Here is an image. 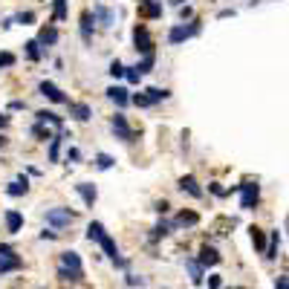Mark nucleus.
Masks as SVG:
<instances>
[{
  "mask_svg": "<svg viewBox=\"0 0 289 289\" xmlns=\"http://www.w3.org/2000/svg\"><path fill=\"white\" fill-rule=\"evenodd\" d=\"M58 278H61V281H69V284H78V281L84 278V266H81L78 252H64V255H61Z\"/></svg>",
  "mask_w": 289,
  "mask_h": 289,
  "instance_id": "nucleus-1",
  "label": "nucleus"
},
{
  "mask_svg": "<svg viewBox=\"0 0 289 289\" xmlns=\"http://www.w3.org/2000/svg\"><path fill=\"white\" fill-rule=\"evenodd\" d=\"M23 266V260L20 255H15V249H9V246H0V275H9L20 269Z\"/></svg>",
  "mask_w": 289,
  "mask_h": 289,
  "instance_id": "nucleus-2",
  "label": "nucleus"
},
{
  "mask_svg": "<svg viewBox=\"0 0 289 289\" xmlns=\"http://www.w3.org/2000/svg\"><path fill=\"white\" fill-rule=\"evenodd\" d=\"M72 220H75V214H72L69 208H61V205L47 211V223H50L52 229H67Z\"/></svg>",
  "mask_w": 289,
  "mask_h": 289,
  "instance_id": "nucleus-3",
  "label": "nucleus"
},
{
  "mask_svg": "<svg viewBox=\"0 0 289 289\" xmlns=\"http://www.w3.org/2000/svg\"><path fill=\"white\" fill-rule=\"evenodd\" d=\"M194 35H200V23H197V20L188 23V26H173L168 32V44H182V41L194 38Z\"/></svg>",
  "mask_w": 289,
  "mask_h": 289,
  "instance_id": "nucleus-4",
  "label": "nucleus"
},
{
  "mask_svg": "<svg viewBox=\"0 0 289 289\" xmlns=\"http://www.w3.org/2000/svg\"><path fill=\"white\" fill-rule=\"evenodd\" d=\"M133 44H136V50L142 52V55H153V41H151L148 26H142V23H139L136 29H133Z\"/></svg>",
  "mask_w": 289,
  "mask_h": 289,
  "instance_id": "nucleus-5",
  "label": "nucleus"
},
{
  "mask_svg": "<svg viewBox=\"0 0 289 289\" xmlns=\"http://www.w3.org/2000/svg\"><path fill=\"white\" fill-rule=\"evenodd\" d=\"M237 191H243V200H240V208H255L257 200H260V188L252 185V182H243V185H237Z\"/></svg>",
  "mask_w": 289,
  "mask_h": 289,
  "instance_id": "nucleus-6",
  "label": "nucleus"
},
{
  "mask_svg": "<svg viewBox=\"0 0 289 289\" xmlns=\"http://www.w3.org/2000/svg\"><path fill=\"white\" fill-rule=\"evenodd\" d=\"M110 127H113V133H116L121 142H130V139H133V130H130V124H127V119H124V113H116Z\"/></svg>",
  "mask_w": 289,
  "mask_h": 289,
  "instance_id": "nucleus-7",
  "label": "nucleus"
},
{
  "mask_svg": "<svg viewBox=\"0 0 289 289\" xmlns=\"http://www.w3.org/2000/svg\"><path fill=\"white\" fill-rule=\"evenodd\" d=\"M41 96H47L50 102H55V104H67V96H64V90H58V87L52 84V81H41Z\"/></svg>",
  "mask_w": 289,
  "mask_h": 289,
  "instance_id": "nucleus-8",
  "label": "nucleus"
},
{
  "mask_svg": "<svg viewBox=\"0 0 289 289\" xmlns=\"http://www.w3.org/2000/svg\"><path fill=\"white\" fill-rule=\"evenodd\" d=\"M220 263V252L214 246H203L200 249V266H217Z\"/></svg>",
  "mask_w": 289,
  "mask_h": 289,
  "instance_id": "nucleus-9",
  "label": "nucleus"
},
{
  "mask_svg": "<svg viewBox=\"0 0 289 289\" xmlns=\"http://www.w3.org/2000/svg\"><path fill=\"white\" fill-rule=\"evenodd\" d=\"M93 17H99V23H102L104 29H110V26H113V20H116V12H113V9H107V6H96V9H93Z\"/></svg>",
  "mask_w": 289,
  "mask_h": 289,
  "instance_id": "nucleus-10",
  "label": "nucleus"
},
{
  "mask_svg": "<svg viewBox=\"0 0 289 289\" xmlns=\"http://www.w3.org/2000/svg\"><path fill=\"white\" fill-rule=\"evenodd\" d=\"M139 15L159 17L162 15V3H159V0H142V3H139Z\"/></svg>",
  "mask_w": 289,
  "mask_h": 289,
  "instance_id": "nucleus-11",
  "label": "nucleus"
},
{
  "mask_svg": "<svg viewBox=\"0 0 289 289\" xmlns=\"http://www.w3.org/2000/svg\"><path fill=\"white\" fill-rule=\"evenodd\" d=\"M20 226H23V214H20V211H15V208H12V211H6V229H9L12 234H17V231H20Z\"/></svg>",
  "mask_w": 289,
  "mask_h": 289,
  "instance_id": "nucleus-12",
  "label": "nucleus"
},
{
  "mask_svg": "<svg viewBox=\"0 0 289 289\" xmlns=\"http://www.w3.org/2000/svg\"><path fill=\"white\" fill-rule=\"evenodd\" d=\"M75 191H78V194H81V200H84V203L90 205V208H93V203H96V197H99V191H96V188L90 185V182H81V185H75Z\"/></svg>",
  "mask_w": 289,
  "mask_h": 289,
  "instance_id": "nucleus-13",
  "label": "nucleus"
},
{
  "mask_svg": "<svg viewBox=\"0 0 289 289\" xmlns=\"http://www.w3.org/2000/svg\"><path fill=\"white\" fill-rule=\"evenodd\" d=\"M107 96L116 102V107H127V102H130V96H127V90H124V87H110V90H107Z\"/></svg>",
  "mask_w": 289,
  "mask_h": 289,
  "instance_id": "nucleus-14",
  "label": "nucleus"
},
{
  "mask_svg": "<svg viewBox=\"0 0 289 289\" xmlns=\"http://www.w3.org/2000/svg\"><path fill=\"white\" fill-rule=\"evenodd\" d=\"M179 188H182V191H188L191 197H203V188L197 185V179H194L191 173H188V176H182V179H179Z\"/></svg>",
  "mask_w": 289,
  "mask_h": 289,
  "instance_id": "nucleus-15",
  "label": "nucleus"
},
{
  "mask_svg": "<svg viewBox=\"0 0 289 289\" xmlns=\"http://www.w3.org/2000/svg\"><path fill=\"white\" fill-rule=\"evenodd\" d=\"M38 44H41V47H52V44H58V29H55V26H44V29H41V38H38Z\"/></svg>",
  "mask_w": 289,
  "mask_h": 289,
  "instance_id": "nucleus-16",
  "label": "nucleus"
},
{
  "mask_svg": "<svg viewBox=\"0 0 289 289\" xmlns=\"http://www.w3.org/2000/svg\"><path fill=\"white\" fill-rule=\"evenodd\" d=\"M185 266H188V272H191V284H203V266H200V260L185 257Z\"/></svg>",
  "mask_w": 289,
  "mask_h": 289,
  "instance_id": "nucleus-17",
  "label": "nucleus"
},
{
  "mask_svg": "<svg viewBox=\"0 0 289 289\" xmlns=\"http://www.w3.org/2000/svg\"><path fill=\"white\" fill-rule=\"evenodd\" d=\"M38 124H52V127H61L64 119L58 116V113H52V110H41L38 113Z\"/></svg>",
  "mask_w": 289,
  "mask_h": 289,
  "instance_id": "nucleus-18",
  "label": "nucleus"
},
{
  "mask_svg": "<svg viewBox=\"0 0 289 289\" xmlns=\"http://www.w3.org/2000/svg\"><path fill=\"white\" fill-rule=\"evenodd\" d=\"M99 246H102V249H104V255L110 257V260H116V257H119V246H116V240L110 237V234H104Z\"/></svg>",
  "mask_w": 289,
  "mask_h": 289,
  "instance_id": "nucleus-19",
  "label": "nucleus"
},
{
  "mask_svg": "<svg viewBox=\"0 0 289 289\" xmlns=\"http://www.w3.org/2000/svg\"><path fill=\"white\" fill-rule=\"evenodd\" d=\"M9 197H20V194H26L29 191V182H26V176H17L15 182H9Z\"/></svg>",
  "mask_w": 289,
  "mask_h": 289,
  "instance_id": "nucleus-20",
  "label": "nucleus"
},
{
  "mask_svg": "<svg viewBox=\"0 0 289 289\" xmlns=\"http://www.w3.org/2000/svg\"><path fill=\"white\" fill-rule=\"evenodd\" d=\"M93 23H96L93 12H84V15H81V38H84V41L93 38Z\"/></svg>",
  "mask_w": 289,
  "mask_h": 289,
  "instance_id": "nucleus-21",
  "label": "nucleus"
},
{
  "mask_svg": "<svg viewBox=\"0 0 289 289\" xmlns=\"http://www.w3.org/2000/svg\"><path fill=\"white\" fill-rule=\"evenodd\" d=\"M69 116H72V119H78V121H87L93 113H90V107H87V104H69Z\"/></svg>",
  "mask_w": 289,
  "mask_h": 289,
  "instance_id": "nucleus-22",
  "label": "nucleus"
},
{
  "mask_svg": "<svg viewBox=\"0 0 289 289\" xmlns=\"http://www.w3.org/2000/svg\"><path fill=\"white\" fill-rule=\"evenodd\" d=\"M104 234H107V231H104L102 223H90V226H87V240H96V243H102Z\"/></svg>",
  "mask_w": 289,
  "mask_h": 289,
  "instance_id": "nucleus-23",
  "label": "nucleus"
},
{
  "mask_svg": "<svg viewBox=\"0 0 289 289\" xmlns=\"http://www.w3.org/2000/svg\"><path fill=\"white\" fill-rule=\"evenodd\" d=\"M145 93H148V99H151L153 104L162 102V99H168V96H171V90H159V87H148Z\"/></svg>",
  "mask_w": 289,
  "mask_h": 289,
  "instance_id": "nucleus-24",
  "label": "nucleus"
},
{
  "mask_svg": "<svg viewBox=\"0 0 289 289\" xmlns=\"http://www.w3.org/2000/svg\"><path fill=\"white\" fill-rule=\"evenodd\" d=\"M52 17L61 23V20H67V0H55V9H52Z\"/></svg>",
  "mask_w": 289,
  "mask_h": 289,
  "instance_id": "nucleus-25",
  "label": "nucleus"
},
{
  "mask_svg": "<svg viewBox=\"0 0 289 289\" xmlns=\"http://www.w3.org/2000/svg\"><path fill=\"white\" fill-rule=\"evenodd\" d=\"M197 220H200V217H197L194 211H182V214L176 217V223H173V226H197Z\"/></svg>",
  "mask_w": 289,
  "mask_h": 289,
  "instance_id": "nucleus-26",
  "label": "nucleus"
},
{
  "mask_svg": "<svg viewBox=\"0 0 289 289\" xmlns=\"http://www.w3.org/2000/svg\"><path fill=\"white\" fill-rule=\"evenodd\" d=\"M249 231H252V243H255L260 252H266V237H263V231H260V229H255V226H252Z\"/></svg>",
  "mask_w": 289,
  "mask_h": 289,
  "instance_id": "nucleus-27",
  "label": "nucleus"
},
{
  "mask_svg": "<svg viewBox=\"0 0 289 289\" xmlns=\"http://www.w3.org/2000/svg\"><path fill=\"white\" fill-rule=\"evenodd\" d=\"M113 162H116V159H113V156H107V153H99V156H96V168H99V171L113 168Z\"/></svg>",
  "mask_w": 289,
  "mask_h": 289,
  "instance_id": "nucleus-28",
  "label": "nucleus"
},
{
  "mask_svg": "<svg viewBox=\"0 0 289 289\" xmlns=\"http://www.w3.org/2000/svg\"><path fill=\"white\" fill-rule=\"evenodd\" d=\"M26 55H29V61H41V44L38 41H29L26 44Z\"/></svg>",
  "mask_w": 289,
  "mask_h": 289,
  "instance_id": "nucleus-29",
  "label": "nucleus"
},
{
  "mask_svg": "<svg viewBox=\"0 0 289 289\" xmlns=\"http://www.w3.org/2000/svg\"><path fill=\"white\" fill-rule=\"evenodd\" d=\"M136 69H139V75H142V72H151L153 69V55H145V58L136 64Z\"/></svg>",
  "mask_w": 289,
  "mask_h": 289,
  "instance_id": "nucleus-30",
  "label": "nucleus"
},
{
  "mask_svg": "<svg viewBox=\"0 0 289 289\" xmlns=\"http://www.w3.org/2000/svg\"><path fill=\"white\" fill-rule=\"evenodd\" d=\"M124 72H127V67H124L121 61H113V64H110V75H113V78H121Z\"/></svg>",
  "mask_w": 289,
  "mask_h": 289,
  "instance_id": "nucleus-31",
  "label": "nucleus"
},
{
  "mask_svg": "<svg viewBox=\"0 0 289 289\" xmlns=\"http://www.w3.org/2000/svg\"><path fill=\"white\" fill-rule=\"evenodd\" d=\"M58 148H61V136H55L50 142V159L52 162H58Z\"/></svg>",
  "mask_w": 289,
  "mask_h": 289,
  "instance_id": "nucleus-32",
  "label": "nucleus"
},
{
  "mask_svg": "<svg viewBox=\"0 0 289 289\" xmlns=\"http://www.w3.org/2000/svg\"><path fill=\"white\" fill-rule=\"evenodd\" d=\"M133 104H136V107H151V99H148V93H136V96H133Z\"/></svg>",
  "mask_w": 289,
  "mask_h": 289,
  "instance_id": "nucleus-33",
  "label": "nucleus"
},
{
  "mask_svg": "<svg viewBox=\"0 0 289 289\" xmlns=\"http://www.w3.org/2000/svg\"><path fill=\"white\" fill-rule=\"evenodd\" d=\"M278 243H281V237H278V231H272V243L266 246V257H275V252H278Z\"/></svg>",
  "mask_w": 289,
  "mask_h": 289,
  "instance_id": "nucleus-34",
  "label": "nucleus"
},
{
  "mask_svg": "<svg viewBox=\"0 0 289 289\" xmlns=\"http://www.w3.org/2000/svg\"><path fill=\"white\" fill-rule=\"evenodd\" d=\"M168 231H171V226H168V223H159V226H156V229H153V240L165 237V234H168Z\"/></svg>",
  "mask_w": 289,
  "mask_h": 289,
  "instance_id": "nucleus-35",
  "label": "nucleus"
},
{
  "mask_svg": "<svg viewBox=\"0 0 289 289\" xmlns=\"http://www.w3.org/2000/svg\"><path fill=\"white\" fill-rule=\"evenodd\" d=\"M0 67H15V55L12 52H0Z\"/></svg>",
  "mask_w": 289,
  "mask_h": 289,
  "instance_id": "nucleus-36",
  "label": "nucleus"
},
{
  "mask_svg": "<svg viewBox=\"0 0 289 289\" xmlns=\"http://www.w3.org/2000/svg\"><path fill=\"white\" fill-rule=\"evenodd\" d=\"M124 75H127V81H130V84H139V78H142L136 67H127V72H124Z\"/></svg>",
  "mask_w": 289,
  "mask_h": 289,
  "instance_id": "nucleus-37",
  "label": "nucleus"
},
{
  "mask_svg": "<svg viewBox=\"0 0 289 289\" xmlns=\"http://www.w3.org/2000/svg\"><path fill=\"white\" fill-rule=\"evenodd\" d=\"M32 20H35L32 12H20V15L15 17V23H32Z\"/></svg>",
  "mask_w": 289,
  "mask_h": 289,
  "instance_id": "nucleus-38",
  "label": "nucleus"
},
{
  "mask_svg": "<svg viewBox=\"0 0 289 289\" xmlns=\"http://www.w3.org/2000/svg\"><path fill=\"white\" fill-rule=\"evenodd\" d=\"M220 284H223L220 275H211V278H208V289H220Z\"/></svg>",
  "mask_w": 289,
  "mask_h": 289,
  "instance_id": "nucleus-39",
  "label": "nucleus"
},
{
  "mask_svg": "<svg viewBox=\"0 0 289 289\" xmlns=\"http://www.w3.org/2000/svg\"><path fill=\"white\" fill-rule=\"evenodd\" d=\"M127 284H130V287H145V278H136V275H127Z\"/></svg>",
  "mask_w": 289,
  "mask_h": 289,
  "instance_id": "nucleus-40",
  "label": "nucleus"
},
{
  "mask_svg": "<svg viewBox=\"0 0 289 289\" xmlns=\"http://www.w3.org/2000/svg\"><path fill=\"white\" fill-rule=\"evenodd\" d=\"M41 237H44V240H55V237H58V231H52V229H44V231H41Z\"/></svg>",
  "mask_w": 289,
  "mask_h": 289,
  "instance_id": "nucleus-41",
  "label": "nucleus"
},
{
  "mask_svg": "<svg viewBox=\"0 0 289 289\" xmlns=\"http://www.w3.org/2000/svg\"><path fill=\"white\" fill-rule=\"evenodd\" d=\"M191 15H194V12H191V6H182V9H179V17H182V20L191 17Z\"/></svg>",
  "mask_w": 289,
  "mask_h": 289,
  "instance_id": "nucleus-42",
  "label": "nucleus"
},
{
  "mask_svg": "<svg viewBox=\"0 0 289 289\" xmlns=\"http://www.w3.org/2000/svg\"><path fill=\"white\" fill-rule=\"evenodd\" d=\"M168 208H171V205L165 203V200H162V203H156V211H159V214H165V211H168Z\"/></svg>",
  "mask_w": 289,
  "mask_h": 289,
  "instance_id": "nucleus-43",
  "label": "nucleus"
},
{
  "mask_svg": "<svg viewBox=\"0 0 289 289\" xmlns=\"http://www.w3.org/2000/svg\"><path fill=\"white\" fill-rule=\"evenodd\" d=\"M211 191H214L217 197H226V188H220V185H211Z\"/></svg>",
  "mask_w": 289,
  "mask_h": 289,
  "instance_id": "nucleus-44",
  "label": "nucleus"
},
{
  "mask_svg": "<svg viewBox=\"0 0 289 289\" xmlns=\"http://www.w3.org/2000/svg\"><path fill=\"white\" fill-rule=\"evenodd\" d=\"M6 121H9V119H6V113H0V127H3V124H6Z\"/></svg>",
  "mask_w": 289,
  "mask_h": 289,
  "instance_id": "nucleus-45",
  "label": "nucleus"
},
{
  "mask_svg": "<svg viewBox=\"0 0 289 289\" xmlns=\"http://www.w3.org/2000/svg\"><path fill=\"white\" fill-rule=\"evenodd\" d=\"M173 3H182V0H173Z\"/></svg>",
  "mask_w": 289,
  "mask_h": 289,
  "instance_id": "nucleus-46",
  "label": "nucleus"
}]
</instances>
